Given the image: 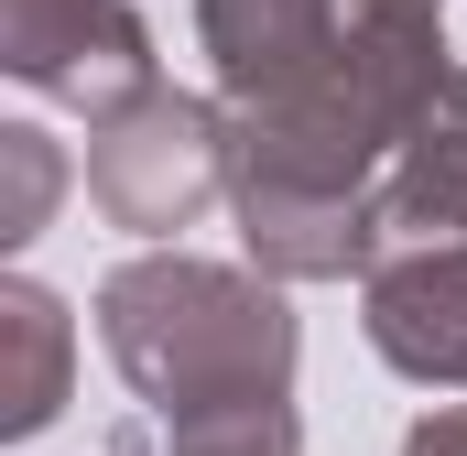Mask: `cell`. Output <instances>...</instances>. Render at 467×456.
<instances>
[{
    "mask_svg": "<svg viewBox=\"0 0 467 456\" xmlns=\"http://www.w3.org/2000/svg\"><path fill=\"white\" fill-rule=\"evenodd\" d=\"M99 337L119 380L152 402V424H207L294 402V316L261 272L196 261V250H141L99 283Z\"/></svg>",
    "mask_w": 467,
    "mask_h": 456,
    "instance_id": "cell-1",
    "label": "cell"
},
{
    "mask_svg": "<svg viewBox=\"0 0 467 456\" xmlns=\"http://www.w3.org/2000/svg\"><path fill=\"white\" fill-rule=\"evenodd\" d=\"M88 196L109 228H185L207 196H229V119L207 98H174V88H141L119 109L88 119Z\"/></svg>",
    "mask_w": 467,
    "mask_h": 456,
    "instance_id": "cell-2",
    "label": "cell"
},
{
    "mask_svg": "<svg viewBox=\"0 0 467 456\" xmlns=\"http://www.w3.org/2000/svg\"><path fill=\"white\" fill-rule=\"evenodd\" d=\"M0 66L33 98H66L99 119L152 88V33L130 0H0Z\"/></svg>",
    "mask_w": 467,
    "mask_h": 456,
    "instance_id": "cell-3",
    "label": "cell"
},
{
    "mask_svg": "<svg viewBox=\"0 0 467 456\" xmlns=\"http://www.w3.org/2000/svg\"><path fill=\"white\" fill-rule=\"evenodd\" d=\"M358 326L402 380L467 391V239H402L391 261H369Z\"/></svg>",
    "mask_w": 467,
    "mask_h": 456,
    "instance_id": "cell-4",
    "label": "cell"
},
{
    "mask_svg": "<svg viewBox=\"0 0 467 456\" xmlns=\"http://www.w3.org/2000/svg\"><path fill=\"white\" fill-rule=\"evenodd\" d=\"M380 228L391 239H467V77L446 66V88L413 109L391 174H380Z\"/></svg>",
    "mask_w": 467,
    "mask_h": 456,
    "instance_id": "cell-5",
    "label": "cell"
},
{
    "mask_svg": "<svg viewBox=\"0 0 467 456\" xmlns=\"http://www.w3.org/2000/svg\"><path fill=\"white\" fill-rule=\"evenodd\" d=\"M0 337H11V413H0V435H44L55 413H66V358H77V326H66V305L44 294V283H11L0 294Z\"/></svg>",
    "mask_w": 467,
    "mask_h": 456,
    "instance_id": "cell-6",
    "label": "cell"
},
{
    "mask_svg": "<svg viewBox=\"0 0 467 456\" xmlns=\"http://www.w3.org/2000/svg\"><path fill=\"white\" fill-rule=\"evenodd\" d=\"M0 185H11V196H0V239L22 250V239L44 228V207H55V185H66L55 141H44V130H0Z\"/></svg>",
    "mask_w": 467,
    "mask_h": 456,
    "instance_id": "cell-7",
    "label": "cell"
},
{
    "mask_svg": "<svg viewBox=\"0 0 467 456\" xmlns=\"http://www.w3.org/2000/svg\"><path fill=\"white\" fill-rule=\"evenodd\" d=\"M402 456H467V402L457 413H424V424L402 435Z\"/></svg>",
    "mask_w": 467,
    "mask_h": 456,
    "instance_id": "cell-8",
    "label": "cell"
}]
</instances>
